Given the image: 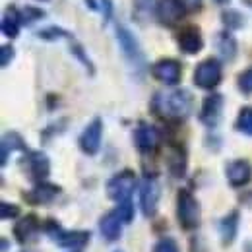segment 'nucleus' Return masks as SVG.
I'll return each mask as SVG.
<instances>
[{"mask_svg": "<svg viewBox=\"0 0 252 252\" xmlns=\"http://www.w3.org/2000/svg\"><path fill=\"white\" fill-rule=\"evenodd\" d=\"M154 111L167 119H187L192 113V95L187 90L158 94L154 99Z\"/></svg>", "mask_w": 252, "mask_h": 252, "instance_id": "nucleus-1", "label": "nucleus"}, {"mask_svg": "<svg viewBox=\"0 0 252 252\" xmlns=\"http://www.w3.org/2000/svg\"><path fill=\"white\" fill-rule=\"evenodd\" d=\"M177 218L183 229L192 231L200 225V204L189 190H179L177 196Z\"/></svg>", "mask_w": 252, "mask_h": 252, "instance_id": "nucleus-2", "label": "nucleus"}, {"mask_svg": "<svg viewBox=\"0 0 252 252\" xmlns=\"http://www.w3.org/2000/svg\"><path fill=\"white\" fill-rule=\"evenodd\" d=\"M134 187H136V175H134V171L126 169V171H121L119 175H115L107 183V196L121 204V202L130 200Z\"/></svg>", "mask_w": 252, "mask_h": 252, "instance_id": "nucleus-3", "label": "nucleus"}, {"mask_svg": "<svg viewBox=\"0 0 252 252\" xmlns=\"http://www.w3.org/2000/svg\"><path fill=\"white\" fill-rule=\"evenodd\" d=\"M221 82V64L216 59H206L194 70V84L202 90H214Z\"/></svg>", "mask_w": 252, "mask_h": 252, "instance_id": "nucleus-4", "label": "nucleus"}, {"mask_svg": "<svg viewBox=\"0 0 252 252\" xmlns=\"http://www.w3.org/2000/svg\"><path fill=\"white\" fill-rule=\"evenodd\" d=\"M156 12L158 20L163 26H175L187 14V4L185 0H159Z\"/></svg>", "mask_w": 252, "mask_h": 252, "instance_id": "nucleus-5", "label": "nucleus"}, {"mask_svg": "<svg viewBox=\"0 0 252 252\" xmlns=\"http://www.w3.org/2000/svg\"><path fill=\"white\" fill-rule=\"evenodd\" d=\"M152 74L159 82H163L167 86H175L181 82V64L173 59H161L154 64Z\"/></svg>", "mask_w": 252, "mask_h": 252, "instance_id": "nucleus-6", "label": "nucleus"}, {"mask_svg": "<svg viewBox=\"0 0 252 252\" xmlns=\"http://www.w3.org/2000/svg\"><path fill=\"white\" fill-rule=\"evenodd\" d=\"M134 144L142 154H150L158 148L159 144V132L152 125L140 123L138 128L134 130Z\"/></svg>", "mask_w": 252, "mask_h": 252, "instance_id": "nucleus-7", "label": "nucleus"}, {"mask_svg": "<svg viewBox=\"0 0 252 252\" xmlns=\"http://www.w3.org/2000/svg\"><path fill=\"white\" fill-rule=\"evenodd\" d=\"M101 136H103V123L99 119H95L80 136L82 152L88 154V156H95L99 152V146H101Z\"/></svg>", "mask_w": 252, "mask_h": 252, "instance_id": "nucleus-8", "label": "nucleus"}, {"mask_svg": "<svg viewBox=\"0 0 252 252\" xmlns=\"http://www.w3.org/2000/svg\"><path fill=\"white\" fill-rule=\"evenodd\" d=\"M158 202H159V187L154 179H146L142 183L140 189V204H142V212L144 216L152 218L158 212Z\"/></svg>", "mask_w": 252, "mask_h": 252, "instance_id": "nucleus-9", "label": "nucleus"}, {"mask_svg": "<svg viewBox=\"0 0 252 252\" xmlns=\"http://www.w3.org/2000/svg\"><path fill=\"white\" fill-rule=\"evenodd\" d=\"M225 175H227V181L231 187H245V185H249L252 177L251 163L245 159H235L227 165Z\"/></svg>", "mask_w": 252, "mask_h": 252, "instance_id": "nucleus-10", "label": "nucleus"}, {"mask_svg": "<svg viewBox=\"0 0 252 252\" xmlns=\"http://www.w3.org/2000/svg\"><path fill=\"white\" fill-rule=\"evenodd\" d=\"M221 111H223V97L220 94L208 95L200 111V121L206 126H216L220 123Z\"/></svg>", "mask_w": 252, "mask_h": 252, "instance_id": "nucleus-11", "label": "nucleus"}, {"mask_svg": "<svg viewBox=\"0 0 252 252\" xmlns=\"http://www.w3.org/2000/svg\"><path fill=\"white\" fill-rule=\"evenodd\" d=\"M179 47H181V51L187 53V55H196V53H200L202 47H204V39H202L200 30L194 28V26L185 28L183 32L179 33Z\"/></svg>", "mask_w": 252, "mask_h": 252, "instance_id": "nucleus-12", "label": "nucleus"}, {"mask_svg": "<svg viewBox=\"0 0 252 252\" xmlns=\"http://www.w3.org/2000/svg\"><path fill=\"white\" fill-rule=\"evenodd\" d=\"M123 223L125 221L119 216V212H109L99 221V231L107 241H117L123 235Z\"/></svg>", "mask_w": 252, "mask_h": 252, "instance_id": "nucleus-13", "label": "nucleus"}, {"mask_svg": "<svg viewBox=\"0 0 252 252\" xmlns=\"http://www.w3.org/2000/svg\"><path fill=\"white\" fill-rule=\"evenodd\" d=\"M117 35H119V43L125 51V55L132 61V63H142V51H140V45L136 41V37L126 30L125 26H119L117 28Z\"/></svg>", "mask_w": 252, "mask_h": 252, "instance_id": "nucleus-14", "label": "nucleus"}, {"mask_svg": "<svg viewBox=\"0 0 252 252\" xmlns=\"http://www.w3.org/2000/svg\"><path fill=\"white\" fill-rule=\"evenodd\" d=\"M59 192H61V189L51 185V183H37V187L30 190L28 194H24V196L30 204H49L57 198Z\"/></svg>", "mask_w": 252, "mask_h": 252, "instance_id": "nucleus-15", "label": "nucleus"}, {"mask_svg": "<svg viewBox=\"0 0 252 252\" xmlns=\"http://www.w3.org/2000/svg\"><path fill=\"white\" fill-rule=\"evenodd\" d=\"M28 171H30L32 179L43 183V181L47 179L49 171H51V169H49V159H47V156L41 154V152H32V154L28 156Z\"/></svg>", "mask_w": 252, "mask_h": 252, "instance_id": "nucleus-16", "label": "nucleus"}, {"mask_svg": "<svg viewBox=\"0 0 252 252\" xmlns=\"http://www.w3.org/2000/svg\"><path fill=\"white\" fill-rule=\"evenodd\" d=\"M90 241V233L88 231H61L55 239V243L59 247H66V249H82L86 247Z\"/></svg>", "mask_w": 252, "mask_h": 252, "instance_id": "nucleus-17", "label": "nucleus"}, {"mask_svg": "<svg viewBox=\"0 0 252 252\" xmlns=\"http://www.w3.org/2000/svg\"><path fill=\"white\" fill-rule=\"evenodd\" d=\"M41 229V223L35 216H26L24 220L20 221L16 227H14V237L18 239V243H28L30 239H33Z\"/></svg>", "mask_w": 252, "mask_h": 252, "instance_id": "nucleus-18", "label": "nucleus"}, {"mask_svg": "<svg viewBox=\"0 0 252 252\" xmlns=\"http://www.w3.org/2000/svg\"><path fill=\"white\" fill-rule=\"evenodd\" d=\"M237 229H239V212H231L220 221V235L223 245H231L235 241Z\"/></svg>", "mask_w": 252, "mask_h": 252, "instance_id": "nucleus-19", "label": "nucleus"}, {"mask_svg": "<svg viewBox=\"0 0 252 252\" xmlns=\"http://www.w3.org/2000/svg\"><path fill=\"white\" fill-rule=\"evenodd\" d=\"M20 26H22L20 12L16 8H8L4 18H2V33L6 37H16L20 33Z\"/></svg>", "mask_w": 252, "mask_h": 252, "instance_id": "nucleus-20", "label": "nucleus"}, {"mask_svg": "<svg viewBox=\"0 0 252 252\" xmlns=\"http://www.w3.org/2000/svg\"><path fill=\"white\" fill-rule=\"evenodd\" d=\"M169 169L175 177H183L187 171V156L181 148H175L169 156Z\"/></svg>", "mask_w": 252, "mask_h": 252, "instance_id": "nucleus-21", "label": "nucleus"}, {"mask_svg": "<svg viewBox=\"0 0 252 252\" xmlns=\"http://www.w3.org/2000/svg\"><path fill=\"white\" fill-rule=\"evenodd\" d=\"M218 49H220L223 59L231 61L235 57V53H237V43L229 33H220L218 35Z\"/></svg>", "mask_w": 252, "mask_h": 252, "instance_id": "nucleus-22", "label": "nucleus"}, {"mask_svg": "<svg viewBox=\"0 0 252 252\" xmlns=\"http://www.w3.org/2000/svg\"><path fill=\"white\" fill-rule=\"evenodd\" d=\"M14 148H20V150H26V144L24 140L16 134V132H10L2 138V165H6V159H8V150L12 152Z\"/></svg>", "mask_w": 252, "mask_h": 252, "instance_id": "nucleus-23", "label": "nucleus"}, {"mask_svg": "<svg viewBox=\"0 0 252 252\" xmlns=\"http://www.w3.org/2000/svg\"><path fill=\"white\" fill-rule=\"evenodd\" d=\"M237 130L247 134V136H252V107H243L239 117H237Z\"/></svg>", "mask_w": 252, "mask_h": 252, "instance_id": "nucleus-24", "label": "nucleus"}, {"mask_svg": "<svg viewBox=\"0 0 252 252\" xmlns=\"http://www.w3.org/2000/svg\"><path fill=\"white\" fill-rule=\"evenodd\" d=\"M223 22H225V26L231 28V30L243 28V16H241L237 10H227V12H223Z\"/></svg>", "mask_w": 252, "mask_h": 252, "instance_id": "nucleus-25", "label": "nucleus"}, {"mask_svg": "<svg viewBox=\"0 0 252 252\" xmlns=\"http://www.w3.org/2000/svg\"><path fill=\"white\" fill-rule=\"evenodd\" d=\"M43 16H45V12L39 10V8H33V6H28L26 10L20 12V20H22V24H32L33 20H39V18H43Z\"/></svg>", "mask_w": 252, "mask_h": 252, "instance_id": "nucleus-26", "label": "nucleus"}, {"mask_svg": "<svg viewBox=\"0 0 252 252\" xmlns=\"http://www.w3.org/2000/svg\"><path fill=\"white\" fill-rule=\"evenodd\" d=\"M117 212H119V216L123 218V221H125V223H130V221L134 220V208H132V202H130V200L121 202Z\"/></svg>", "mask_w": 252, "mask_h": 252, "instance_id": "nucleus-27", "label": "nucleus"}, {"mask_svg": "<svg viewBox=\"0 0 252 252\" xmlns=\"http://www.w3.org/2000/svg\"><path fill=\"white\" fill-rule=\"evenodd\" d=\"M239 88H241L245 94H252V68L245 70V72L239 76Z\"/></svg>", "mask_w": 252, "mask_h": 252, "instance_id": "nucleus-28", "label": "nucleus"}, {"mask_svg": "<svg viewBox=\"0 0 252 252\" xmlns=\"http://www.w3.org/2000/svg\"><path fill=\"white\" fill-rule=\"evenodd\" d=\"M154 252H179V247H177V243L173 239H161L156 245Z\"/></svg>", "mask_w": 252, "mask_h": 252, "instance_id": "nucleus-29", "label": "nucleus"}, {"mask_svg": "<svg viewBox=\"0 0 252 252\" xmlns=\"http://www.w3.org/2000/svg\"><path fill=\"white\" fill-rule=\"evenodd\" d=\"M18 214H20V208H18V206H14V204H6V202L0 204V216H2V220L16 218Z\"/></svg>", "mask_w": 252, "mask_h": 252, "instance_id": "nucleus-30", "label": "nucleus"}, {"mask_svg": "<svg viewBox=\"0 0 252 252\" xmlns=\"http://www.w3.org/2000/svg\"><path fill=\"white\" fill-rule=\"evenodd\" d=\"M12 59H14V49H12L10 45H4V47H2V61H0L2 66L6 68L8 64L12 63Z\"/></svg>", "mask_w": 252, "mask_h": 252, "instance_id": "nucleus-31", "label": "nucleus"}, {"mask_svg": "<svg viewBox=\"0 0 252 252\" xmlns=\"http://www.w3.org/2000/svg\"><path fill=\"white\" fill-rule=\"evenodd\" d=\"M57 35H68V33L63 32V30H57V28H51L47 32L39 33V37H43V39H57Z\"/></svg>", "mask_w": 252, "mask_h": 252, "instance_id": "nucleus-32", "label": "nucleus"}, {"mask_svg": "<svg viewBox=\"0 0 252 252\" xmlns=\"http://www.w3.org/2000/svg\"><path fill=\"white\" fill-rule=\"evenodd\" d=\"M245 252H252V241H249V243L245 245Z\"/></svg>", "mask_w": 252, "mask_h": 252, "instance_id": "nucleus-33", "label": "nucleus"}, {"mask_svg": "<svg viewBox=\"0 0 252 252\" xmlns=\"http://www.w3.org/2000/svg\"><path fill=\"white\" fill-rule=\"evenodd\" d=\"M216 2H218V4H227L229 0H216Z\"/></svg>", "mask_w": 252, "mask_h": 252, "instance_id": "nucleus-34", "label": "nucleus"}, {"mask_svg": "<svg viewBox=\"0 0 252 252\" xmlns=\"http://www.w3.org/2000/svg\"><path fill=\"white\" fill-rule=\"evenodd\" d=\"M117 252H121V251H117Z\"/></svg>", "mask_w": 252, "mask_h": 252, "instance_id": "nucleus-35", "label": "nucleus"}]
</instances>
